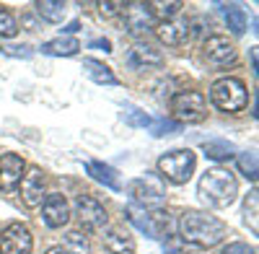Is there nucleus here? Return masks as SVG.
<instances>
[{"instance_id": "f03ea898", "label": "nucleus", "mask_w": 259, "mask_h": 254, "mask_svg": "<svg viewBox=\"0 0 259 254\" xmlns=\"http://www.w3.org/2000/svg\"><path fill=\"white\" fill-rule=\"evenodd\" d=\"M197 195L207 207H215V210L231 207L236 202V197H239V179H236L228 168L212 166L200 177Z\"/></svg>"}, {"instance_id": "aec40b11", "label": "nucleus", "mask_w": 259, "mask_h": 254, "mask_svg": "<svg viewBox=\"0 0 259 254\" xmlns=\"http://www.w3.org/2000/svg\"><path fill=\"white\" fill-rule=\"evenodd\" d=\"M36 13L50 24H60L68 13V3L65 0H36Z\"/></svg>"}, {"instance_id": "f8f14e48", "label": "nucleus", "mask_w": 259, "mask_h": 254, "mask_svg": "<svg viewBox=\"0 0 259 254\" xmlns=\"http://www.w3.org/2000/svg\"><path fill=\"white\" fill-rule=\"evenodd\" d=\"M24 172H26V163L18 153H3L0 156V192L13 195L21 184Z\"/></svg>"}, {"instance_id": "f704fd0d", "label": "nucleus", "mask_w": 259, "mask_h": 254, "mask_svg": "<svg viewBox=\"0 0 259 254\" xmlns=\"http://www.w3.org/2000/svg\"><path fill=\"white\" fill-rule=\"evenodd\" d=\"M65 31H68V34H73V31H78V21H73V24H70L68 29H65Z\"/></svg>"}, {"instance_id": "cd10ccee", "label": "nucleus", "mask_w": 259, "mask_h": 254, "mask_svg": "<svg viewBox=\"0 0 259 254\" xmlns=\"http://www.w3.org/2000/svg\"><path fill=\"white\" fill-rule=\"evenodd\" d=\"M124 122L133 127H150L153 117H148L145 112H138V109H130V112H124Z\"/></svg>"}, {"instance_id": "c9c22d12", "label": "nucleus", "mask_w": 259, "mask_h": 254, "mask_svg": "<svg viewBox=\"0 0 259 254\" xmlns=\"http://www.w3.org/2000/svg\"><path fill=\"white\" fill-rule=\"evenodd\" d=\"M251 68H254V73H256V52L251 50Z\"/></svg>"}, {"instance_id": "c85d7f7f", "label": "nucleus", "mask_w": 259, "mask_h": 254, "mask_svg": "<svg viewBox=\"0 0 259 254\" xmlns=\"http://www.w3.org/2000/svg\"><path fill=\"white\" fill-rule=\"evenodd\" d=\"M0 52H3L6 57H21V60H29L34 55V50L29 45H21V47H0Z\"/></svg>"}, {"instance_id": "bb28decb", "label": "nucleus", "mask_w": 259, "mask_h": 254, "mask_svg": "<svg viewBox=\"0 0 259 254\" xmlns=\"http://www.w3.org/2000/svg\"><path fill=\"white\" fill-rule=\"evenodd\" d=\"M18 34V24L8 11H0V39H11Z\"/></svg>"}, {"instance_id": "a878e982", "label": "nucleus", "mask_w": 259, "mask_h": 254, "mask_svg": "<svg viewBox=\"0 0 259 254\" xmlns=\"http://www.w3.org/2000/svg\"><path fill=\"white\" fill-rule=\"evenodd\" d=\"M179 130H182V122H177V119L161 117V119H153V122H150V133H153L156 138H163V135H171V133H179Z\"/></svg>"}, {"instance_id": "5701e85b", "label": "nucleus", "mask_w": 259, "mask_h": 254, "mask_svg": "<svg viewBox=\"0 0 259 254\" xmlns=\"http://www.w3.org/2000/svg\"><path fill=\"white\" fill-rule=\"evenodd\" d=\"M182 8L184 6L179 3V0H168V3H150V11H153L156 24H161V21H171V18H179Z\"/></svg>"}, {"instance_id": "39448f33", "label": "nucleus", "mask_w": 259, "mask_h": 254, "mask_svg": "<svg viewBox=\"0 0 259 254\" xmlns=\"http://www.w3.org/2000/svg\"><path fill=\"white\" fill-rule=\"evenodd\" d=\"M127 192H130V197H133V205H138L143 210L161 207L166 202V187H163L158 174H145L135 182H130Z\"/></svg>"}, {"instance_id": "473e14b6", "label": "nucleus", "mask_w": 259, "mask_h": 254, "mask_svg": "<svg viewBox=\"0 0 259 254\" xmlns=\"http://www.w3.org/2000/svg\"><path fill=\"white\" fill-rule=\"evenodd\" d=\"M89 47H96V50H104V52H112V41H109V39H94Z\"/></svg>"}, {"instance_id": "ddd939ff", "label": "nucleus", "mask_w": 259, "mask_h": 254, "mask_svg": "<svg viewBox=\"0 0 259 254\" xmlns=\"http://www.w3.org/2000/svg\"><path fill=\"white\" fill-rule=\"evenodd\" d=\"M70 205L68 200H65V195H47L45 202H41V221H45L47 228H62V226H68L70 221Z\"/></svg>"}, {"instance_id": "0eeeda50", "label": "nucleus", "mask_w": 259, "mask_h": 254, "mask_svg": "<svg viewBox=\"0 0 259 254\" xmlns=\"http://www.w3.org/2000/svg\"><path fill=\"white\" fill-rule=\"evenodd\" d=\"M34 236L24 223H11L0 234V254H31Z\"/></svg>"}, {"instance_id": "f3484780", "label": "nucleus", "mask_w": 259, "mask_h": 254, "mask_svg": "<svg viewBox=\"0 0 259 254\" xmlns=\"http://www.w3.org/2000/svg\"><path fill=\"white\" fill-rule=\"evenodd\" d=\"M127 62L133 68H161L163 65V55L158 50H153L150 45H135L130 50Z\"/></svg>"}, {"instance_id": "c756f323", "label": "nucleus", "mask_w": 259, "mask_h": 254, "mask_svg": "<svg viewBox=\"0 0 259 254\" xmlns=\"http://www.w3.org/2000/svg\"><path fill=\"white\" fill-rule=\"evenodd\" d=\"M221 254H256V249L249 246V244H244V241H231L228 246H223Z\"/></svg>"}, {"instance_id": "b1692460", "label": "nucleus", "mask_w": 259, "mask_h": 254, "mask_svg": "<svg viewBox=\"0 0 259 254\" xmlns=\"http://www.w3.org/2000/svg\"><path fill=\"white\" fill-rule=\"evenodd\" d=\"M256 210H259V192L251 189L244 200V221L251 228V234H259V221H256Z\"/></svg>"}, {"instance_id": "4be33fe9", "label": "nucleus", "mask_w": 259, "mask_h": 254, "mask_svg": "<svg viewBox=\"0 0 259 254\" xmlns=\"http://www.w3.org/2000/svg\"><path fill=\"white\" fill-rule=\"evenodd\" d=\"M202 151L210 161H228L236 156V148L228 140H207V143H202Z\"/></svg>"}, {"instance_id": "20e7f679", "label": "nucleus", "mask_w": 259, "mask_h": 254, "mask_svg": "<svg viewBox=\"0 0 259 254\" xmlns=\"http://www.w3.org/2000/svg\"><path fill=\"white\" fill-rule=\"evenodd\" d=\"M197 168V156L189 148H179V151H168L158 158V174L168 179L171 184H187Z\"/></svg>"}, {"instance_id": "9b49d317", "label": "nucleus", "mask_w": 259, "mask_h": 254, "mask_svg": "<svg viewBox=\"0 0 259 254\" xmlns=\"http://www.w3.org/2000/svg\"><path fill=\"white\" fill-rule=\"evenodd\" d=\"M124 26L133 36H140L145 31H150L156 26V18L153 11H150V3H124Z\"/></svg>"}, {"instance_id": "393cba45", "label": "nucleus", "mask_w": 259, "mask_h": 254, "mask_svg": "<svg viewBox=\"0 0 259 254\" xmlns=\"http://www.w3.org/2000/svg\"><path fill=\"white\" fill-rule=\"evenodd\" d=\"M236 161H239V168H241V174L251 182H256L259 172H256V153L254 151H246V153H239L236 156Z\"/></svg>"}, {"instance_id": "6e6552de", "label": "nucleus", "mask_w": 259, "mask_h": 254, "mask_svg": "<svg viewBox=\"0 0 259 254\" xmlns=\"http://www.w3.org/2000/svg\"><path fill=\"white\" fill-rule=\"evenodd\" d=\"M18 187H21V200H24L26 207H39L47 197V179L39 166H31L29 172H24Z\"/></svg>"}, {"instance_id": "6ab92c4d", "label": "nucleus", "mask_w": 259, "mask_h": 254, "mask_svg": "<svg viewBox=\"0 0 259 254\" xmlns=\"http://www.w3.org/2000/svg\"><path fill=\"white\" fill-rule=\"evenodd\" d=\"M78 50H80V41L75 36H57L41 45V52L50 57H73L78 55Z\"/></svg>"}, {"instance_id": "f257e3e1", "label": "nucleus", "mask_w": 259, "mask_h": 254, "mask_svg": "<svg viewBox=\"0 0 259 254\" xmlns=\"http://www.w3.org/2000/svg\"><path fill=\"white\" fill-rule=\"evenodd\" d=\"M179 236L187 244L210 249L226 239V223L210 213H202V210H187L179 218Z\"/></svg>"}, {"instance_id": "423d86ee", "label": "nucleus", "mask_w": 259, "mask_h": 254, "mask_svg": "<svg viewBox=\"0 0 259 254\" xmlns=\"http://www.w3.org/2000/svg\"><path fill=\"white\" fill-rule=\"evenodd\" d=\"M171 112L179 117V122L197 124L207 117V101L200 91H179L171 99Z\"/></svg>"}, {"instance_id": "2f4dec72", "label": "nucleus", "mask_w": 259, "mask_h": 254, "mask_svg": "<svg viewBox=\"0 0 259 254\" xmlns=\"http://www.w3.org/2000/svg\"><path fill=\"white\" fill-rule=\"evenodd\" d=\"M68 244H73L78 251H85V249H89V241H85V239H80V234H78V231H70V234H68Z\"/></svg>"}, {"instance_id": "dca6fc26", "label": "nucleus", "mask_w": 259, "mask_h": 254, "mask_svg": "<svg viewBox=\"0 0 259 254\" xmlns=\"http://www.w3.org/2000/svg\"><path fill=\"white\" fill-rule=\"evenodd\" d=\"M83 73L89 75L94 83H99V86H117V83H119L114 70L109 65H104V62L96 60V57H85L83 60Z\"/></svg>"}, {"instance_id": "4468645a", "label": "nucleus", "mask_w": 259, "mask_h": 254, "mask_svg": "<svg viewBox=\"0 0 259 254\" xmlns=\"http://www.w3.org/2000/svg\"><path fill=\"white\" fill-rule=\"evenodd\" d=\"M156 36L161 39V45L166 47H182L189 39V24L182 18H171V21H161V24L153 26Z\"/></svg>"}, {"instance_id": "412c9836", "label": "nucleus", "mask_w": 259, "mask_h": 254, "mask_svg": "<svg viewBox=\"0 0 259 254\" xmlns=\"http://www.w3.org/2000/svg\"><path fill=\"white\" fill-rule=\"evenodd\" d=\"M223 16H226L228 31H231L233 36H241V34L246 31L249 21H246V13H244V8H239L236 3H231V6H223Z\"/></svg>"}, {"instance_id": "72a5a7b5", "label": "nucleus", "mask_w": 259, "mask_h": 254, "mask_svg": "<svg viewBox=\"0 0 259 254\" xmlns=\"http://www.w3.org/2000/svg\"><path fill=\"white\" fill-rule=\"evenodd\" d=\"M45 254H75V251H70V249H65V246H52V249H47Z\"/></svg>"}, {"instance_id": "1a4fd4ad", "label": "nucleus", "mask_w": 259, "mask_h": 254, "mask_svg": "<svg viewBox=\"0 0 259 254\" xmlns=\"http://www.w3.org/2000/svg\"><path fill=\"white\" fill-rule=\"evenodd\" d=\"M202 52L205 57L212 62V65H218V68H228L236 62V57H239V52H236V45L223 36V34H212L205 39V45H202Z\"/></svg>"}, {"instance_id": "9d476101", "label": "nucleus", "mask_w": 259, "mask_h": 254, "mask_svg": "<svg viewBox=\"0 0 259 254\" xmlns=\"http://www.w3.org/2000/svg\"><path fill=\"white\" fill-rule=\"evenodd\" d=\"M75 218H78L85 228H91V231L104 228L106 221H109L104 205H101L96 197H91V195H78V197H75Z\"/></svg>"}, {"instance_id": "7ed1b4c3", "label": "nucleus", "mask_w": 259, "mask_h": 254, "mask_svg": "<svg viewBox=\"0 0 259 254\" xmlns=\"http://www.w3.org/2000/svg\"><path fill=\"white\" fill-rule=\"evenodd\" d=\"M210 101L215 109H221L226 114H239L249 104V91L244 86V80L239 78H218L210 86Z\"/></svg>"}, {"instance_id": "a211bd4d", "label": "nucleus", "mask_w": 259, "mask_h": 254, "mask_svg": "<svg viewBox=\"0 0 259 254\" xmlns=\"http://www.w3.org/2000/svg\"><path fill=\"white\" fill-rule=\"evenodd\" d=\"M85 174H89L91 179H96L99 184H104V187L114 189V192H119V189H122L117 168L106 166V163H101V161H85Z\"/></svg>"}, {"instance_id": "2eb2a0df", "label": "nucleus", "mask_w": 259, "mask_h": 254, "mask_svg": "<svg viewBox=\"0 0 259 254\" xmlns=\"http://www.w3.org/2000/svg\"><path fill=\"white\" fill-rule=\"evenodd\" d=\"M104 249L109 254H135V241L133 236L127 234V231H122L119 226H112V228H104Z\"/></svg>"}, {"instance_id": "7c9ffc66", "label": "nucleus", "mask_w": 259, "mask_h": 254, "mask_svg": "<svg viewBox=\"0 0 259 254\" xmlns=\"http://www.w3.org/2000/svg\"><path fill=\"white\" fill-rule=\"evenodd\" d=\"M99 11H101V16H117L124 11V3L122 0H106V3H99Z\"/></svg>"}]
</instances>
